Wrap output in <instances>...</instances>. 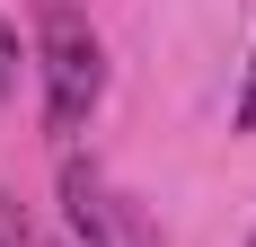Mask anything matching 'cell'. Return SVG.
<instances>
[{
	"instance_id": "obj_5",
	"label": "cell",
	"mask_w": 256,
	"mask_h": 247,
	"mask_svg": "<svg viewBox=\"0 0 256 247\" xmlns=\"http://www.w3.org/2000/svg\"><path fill=\"white\" fill-rule=\"evenodd\" d=\"M238 132H256V62H248V88H238Z\"/></svg>"
},
{
	"instance_id": "obj_4",
	"label": "cell",
	"mask_w": 256,
	"mask_h": 247,
	"mask_svg": "<svg viewBox=\"0 0 256 247\" xmlns=\"http://www.w3.org/2000/svg\"><path fill=\"white\" fill-rule=\"evenodd\" d=\"M9 80H18V36L0 26V98H9Z\"/></svg>"
},
{
	"instance_id": "obj_2",
	"label": "cell",
	"mask_w": 256,
	"mask_h": 247,
	"mask_svg": "<svg viewBox=\"0 0 256 247\" xmlns=\"http://www.w3.org/2000/svg\"><path fill=\"white\" fill-rule=\"evenodd\" d=\"M62 212H71V230L88 247H159V230L142 221V203L115 194L88 159H62Z\"/></svg>"
},
{
	"instance_id": "obj_1",
	"label": "cell",
	"mask_w": 256,
	"mask_h": 247,
	"mask_svg": "<svg viewBox=\"0 0 256 247\" xmlns=\"http://www.w3.org/2000/svg\"><path fill=\"white\" fill-rule=\"evenodd\" d=\"M36 53H44V124L53 132H80L88 106L106 98V53H98V36H88V18L71 0L36 9Z\"/></svg>"
},
{
	"instance_id": "obj_3",
	"label": "cell",
	"mask_w": 256,
	"mask_h": 247,
	"mask_svg": "<svg viewBox=\"0 0 256 247\" xmlns=\"http://www.w3.org/2000/svg\"><path fill=\"white\" fill-rule=\"evenodd\" d=\"M0 247H36V230H26V212L9 194H0Z\"/></svg>"
}]
</instances>
